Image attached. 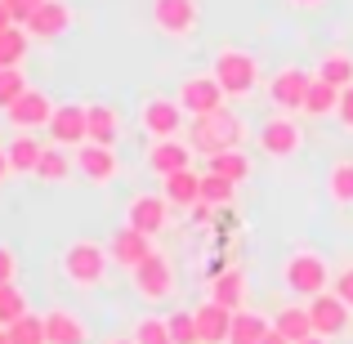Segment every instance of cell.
<instances>
[{"instance_id": "cell-9", "label": "cell", "mask_w": 353, "mask_h": 344, "mask_svg": "<svg viewBox=\"0 0 353 344\" xmlns=\"http://www.w3.org/2000/svg\"><path fill=\"white\" fill-rule=\"evenodd\" d=\"M201 23L197 0H152V27L165 41H192Z\"/></svg>"}, {"instance_id": "cell-48", "label": "cell", "mask_w": 353, "mask_h": 344, "mask_svg": "<svg viewBox=\"0 0 353 344\" xmlns=\"http://www.w3.org/2000/svg\"><path fill=\"white\" fill-rule=\"evenodd\" d=\"M99 344H134L130 336H108V340H99Z\"/></svg>"}, {"instance_id": "cell-12", "label": "cell", "mask_w": 353, "mask_h": 344, "mask_svg": "<svg viewBox=\"0 0 353 344\" xmlns=\"http://www.w3.org/2000/svg\"><path fill=\"white\" fill-rule=\"evenodd\" d=\"M77 170H81V179L108 188V183L121 179V156H117V148H108V143H81L77 148Z\"/></svg>"}, {"instance_id": "cell-41", "label": "cell", "mask_w": 353, "mask_h": 344, "mask_svg": "<svg viewBox=\"0 0 353 344\" xmlns=\"http://www.w3.org/2000/svg\"><path fill=\"white\" fill-rule=\"evenodd\" d=\"M9 282H18V255H14V246H0V286H9Z\"/></svg>"}, {"instance_id": "cell-25", "label": "cell", "mask_w": 353, "mask_h": 344, "mask_svg": "<svg viewBox=\"0 0 353 344\" xmlns=\"http://www.w3.org/2000/svg\"><path fill=\"white\" fill-rule=\"evenodd\" d=\"M5 152H9V165H14V174H36V165H41L45 148H41V139H36V134L18 130V134L5 143Z\"/></svg>"}, {"instance_id": "cell-46", "label": "cell", "mask_w": 353, "mask_h": 344, "mask_svg": "<svg viewBox=\"0 0 353 344\" xmlns=\"http://www.w3.org/2000/svg\"><path fill=\"white\" fill-rule=\"evenodd\" d=\"M264 344H291V340H286L282 331H268V336H264Z\"/></svg>"}, {"instance_id": "cell-19", "label": "cell", "mask_w": 353, "mask_h": 344, "mask_svg": "<svg viewBox=\"0 0 353 344\" xmlns=\"http://www.w3.org/2000/svg\"><path fill=\"white\" fill-rule=\"evenodd\" d=\"M68 27H72V5L68 0H45V5L32 14L27 32H32V41H59Z\"/></svg>"}, {"instance_id": "cell-45", "label": "cell", "mask_w": 353, "mask_h": 344, "mask_svg": "<svg viewBox=\"0 0 353 344\" xmlns=\"http://www.w3.org/2000/svg\"><path fill=\"white\" fill-rule=\"evenodd\" d=\"M291 5H295V9H322L327 0H291Z\"/></svg>"}, {"instance_id": "cell-34", "label": "cell", "mask_w": 353, "mask_h": 344, "mask_svg": "<svg viewBox=\"0 0 353 344\" xmlns=\"http://www.w3.org/2000/svg\"><path fill=\"white\" fill-rule=\"evenodd\" d=\"M233 197H237V183L233 179H224V174H201V201H206V206H233Z\"/></svg>"}, {"instance_id": "cell-27", "label": "cell", "mask_w": 353, "mask_h": 344, "mask_svg": "<svg viewBox=\"0 0 353 344\" xmlns=\"http://www.w3.org/2000/svg\"><path fill=\"white\" fill-rule=\"evenodd\" d=\"M273 331H282L291 344L318 336V331H313V318H309V304H286V309H277L273 313Z\"/></svg>"}, {"instance_id": "cell-37", "label": "cell", "mask_w": 353, "mask_h": 344, "mask_svg": "<svg viewBox=\"0 0 353 344\" xmlns=\"http://www.w3.org/2000/svg\"><path fill=\"white\" fill-rule=\"evenodd\" d=\"M23 313H27V300H23V291H18V282L0 286V327H9V322H18Z\"/></svg>"}, {"instance_id": "cell-14", "label": "cell", "mask_w": 353, "mask_h": 344, "mask_svg": "<svg viewBox=\"0 0 353 344\" xmlns=\"http://www.w3.org/2000/svg\"><path fill=\"white\" fill-rule=\"evenodd\" d=\"M50 139L59 148H81L90 143V103H59L50 121Z\"/></svg>"}, {"instance_id": "cell-24", "label": "cell", "mask_w": 353, "mask_h": 344, "mask_svg": "<svg viewBox=\"0 0 353 344\" xmlns=\"http://www.w3.org/2000/svg\"><path fill=\"white\" fill-rule=\"evenodd\" d=\"M340 94H345V90H336L331 81L313 77V85H309V99H304L300 117H309V121H327V117H336V112H340Z\"/></svg>"}, {"instance_id": "cell-13", "label": "cell", "mask_w": 353, "mask_h": 344, "mask_svg": "<svg viewBox=\"0 0 353 344\" xmlns=\"http://www.w3.org/2000/svg\"><path fill=\"white\" fill-rule=\"evenodd\" d=\"M54 108H59V103H54L45 90H36V85H32V90H27V94L5 112V121H9L14 130H27V134H36V130H50Z\"/></svg>"}, {"instance_id": "cell-15", "label": "cell", "mask_w": 353, "mask_h": 344, "mask_svg": "<svg viewBox=\"0 0 353 344\" xmlns=\"http://www.w3.org/2000/svg\"><path fill=\"white\" fill-rule=\"evenodd\" d=\"M349 304L340 300L336 291H322V295H313L309 300V318H313V331H318V336H327V340H340L345 336V331L353 327L349 322Z\"/></svg>"}, {"instance_id": "cell-30", "label": "cell", "mask_w": 353, "mask_h": 344, "mask_svg": "<svg viewBox=\"0 0 353 344\" xmlns=\"http://www.w3.org/2000/svg\"><path fill=\"white\" fill-rule=\"evenodd\" d=\"M27 50H32V32L23 23H9L0 32V68H23Z\"/></svg>"}, {"instance_id": "cell-4", "label": "cell", "mask_w": 353, "mask_h": 344, "mask_svg": "<svg viewBox=\"0 0 353 344\" xmlns=\"http://www.w3.org/2000/svg\"><path fill=\"white\" fill-rule=\"evenodd\" d=\"M282 282L291 286L295 295L313 300V295L331 291V282H336V268H331L327 259L318 255V250H295V255L282 259Z\"/></svg>"}, {"instance_id": "cell-47", "label": "cell", "mask_w": 353, "mask_h": 344, "mask_svg": "<svg viewBox=\"0 0 353 344\" xmlns=\"http://www.w3.org/2000/svg\"><path fill=\"white\" fill-rule=\"evenodd\" d=\"M9 23H14V18H9V5H5V0H0V32H5Z\"/></svg>"}, {"instance_id": "cell-10", "label": "cell", "mask_w": 353, "mask_h": 344, "mask_svg": "<svg viewBox=\"0 0 353 344\" xmlns=\"http://www.w3.org/2000/svg\"><path fill=\"white\" fill-rule=\"evenodd\" d=\"M318 72L309 68H295V63H286V68L273 72V81H268V103L277 108V112H300L304 99H309V85Z\"/></svg>"}, {"instance_id": "cell-2", "label": "cell", "mask_w": 353, "mask_h": 344, "mask_svg": "<svg viewBox=\"0 0 353 344\" xmlns=\"http://www.w3.org/2000/svg\"><path fill=\"white\" fill-rule=\"evenodd\" d=\"M108 264H112V255H108V241H90V237H77L63 246L59 255V273L68 286H77V291H99L108 277Z\"/></svg>"}, {"instance_id": "cell-3", "label": "cell", "mask_w": 353, "mask_h": 344, "mask_svg": "<svg viewBox=\"0 0 353 344\" xmlns=\"http://www.w3.org/2000/svg\"><path fill=\"white\" fill-rule=\"evenodd\" d=\"M210 72H215L228 99H250L259 90V59L241 45H219L215 59H210Z\"/></svg>"}, {"instance_id": "cell-33", "label": "cell", "mask_w": 353, "mask_h": 344, "mask_svg": "<svg viewBox=\"0 0 353 344\" xmlns=\"http://www.w3.org/2000/svg\"><path fill=\"white\" fill-rule=\"evenodd\" d=\"M206 170L210 174H224V179H250V156L241 152V148H228V152H215V156H206Z\"/></svg>"}, {"instance_id": "cell-17", "label": "cell", "mask_w": 353, "mask_h": 344, "mask_svg": "<svg viewBox=\"0 0 353 344\" xmlns=\"http://www.w3.org/2000/svg\"><path fill=\"white\" fill-rule=\"evenodd\" d=\"M45 344H94L90 340V322L81 313L54 304V309H45Z\"/></svg>"}, {"instance_id": "cell-38", "label": "cell", "mask_w": 353, "mask_h": 344, "mask_svg": "<svg viewBox=\"0 0 353 344\" xmlns=\"http://www.w3.org/2000/svg\"><path fill=\"white\" fill-rule=\"evenodd\" d=\"M170 336L174 344H201V331H197V318H192V309L188 313H170Z\"/></svg>"}, {"instance_id": "cell-36", "label": "cell", "mask_w": 353, "mask_h": 344, "mask_svg": "<svg viewBox=\"0 0 353 344\" xmlns=\"http://www.w3.org/2000/svg\"><path fill=\"white\" fill-rule=\"evenodd\" d=\"M27 90H32V85H27L23 68H0V112H9Z\"/></svg>"}, {"instance_id": "cell-21", "label": "cell", "mask_w": 353, "mask_h": 344, "mask_svg": "<svg viewBox=\"0 0 353 344\" xmlns=\"http://www.w3.org/2000/svg\"><path fill=\"white\" fill-rule=\"evenodd\" d=\"M246 291H250V286H246V268H219V273L215 277H210V295H206V300H215V304H224V309H246Z\"/></svg>"}, {"instance_id": "cell-7", "label": "cell", "mask_w": 353, "mask_h": 344, "mask_svg": "<svg viewBox=\"0 0 353 344\" xmlns=\"http://www.w3.org/2000/svg\"><path fill=\"white\" fill-rule=\"evenodd\" d=\"M183 108L179 99L170 94H148L143 103H139V130H143L148 139H183L188 130H183Z\"/></svg>"}, {"instance_id": "cell-16", "label": "cell", "mask_w": 353, "mask_h": 344, "mask_svg": "<svg viewBox=\"0 0 353 344\" xmlns=\"http://www.w3.org/2000/svg\"><path fill=\"white\" fill-rule=\"evenodd\" d=\"M108 255H112V264H121V268H139L143 259L157 255V237H148V232L125 224V228H117L112 237H108Z\"/></svg>"}, {"instance_id": "cell-6", "label": "cell", "mask_w": 353, "mask_h": 344, "mask_svg": "<svg viewBox=\"0 0 353 344\" xmlns=\"http://www.w3.org/2000/svg\"><path fill=\"white\" fill-rule=\"evenodd\" d=\"M130 291L152 309V304H165L174 291H179V277H174V264L157 250L152 259H143L139 268H130Z\"/></svg>"}, {"instance_id": "cell-44", "label": "cell", "mask_w": 353, "mask_h": 344, "mask_svg": "<svg viewBox=\"0 0 353 344\" xmlns=\"http://www.w3.org/2000/svg\"><path fill=\"white\" fill-rule=\"evenodd\" d=\"M9 174H14V165H9V152H5V148H0V183H5Z\"/></svg>"}, {"instance_id": "cell-23", "label": "cell", "mask_w": 353, "mask_h": 344, "mask_svg": "<svg viewBox=\"0 0 353 344\" xmlns=\"http://www.w3.org/2000/svg\"><path fill=\"white\" fill-rule=\"evenodd\" d=\"M77 174V152L72 148H59V143H45V156L36 165V179L41 183H68Z\"/></svg>"}, {"instance_id": "cell-28", "label": "cell", "mask_w": 353, "mask_h": 344, "mask_svg": "<svg viewBox=\"0 0 353 344\" xmlns=\"http://www.w3.org/2000/svg\"><path fill=\"white\" fill-rule=\"evenodd\" d=\"M90 143H121V112L108 103H90Z\"/></svg>"}, {"instance_id": "cell-18", "label": "cell", "mask_w": 353, "mask_h": 344, "mask_svg": "<svg viewBox=\"0 0 353 344\" xmlns=\"http://www.w3.org/2000/svg\"><path fill=\"white\" fill-rule=\"evenodd\" d=\"M143 161H148V170H152L157 179H165V174L192 165V148H188V139H152Z\"/></svg>"}, {"instance_id": "cell-31", "label": "cell", "mask_w": 353, "mask_h": 344, "mask_svg": "<svg viewBox=\"0 0 353 344\" xmlns=\"http://www.w3.org/2000/svg\"><path fill=\"white\" fill-rule=\"evenodd\" d=\"M327 197L336 201L340 210L353 206V156H340V161H331V170H327Z\"/></svg>"}, {"instance_id": "cell-49", "label": "cell", "mask_w": 353, "mask_h": 344, "mask_svg": "<svg viewBox=\"0 0 353 344\" xmlns=\"http://www.w3.org/2000/svg\"><path fill=\"white\" fill-rule=\"evenodd\" d=\"M300 344H331L327 336H309V340H300Z\"/></svg>"}, {"instance_id": "cell-50", "label": "cell", "mask_w": 353, "mask_h": 344, "mask_svg": "<svg viewBox=\"0 0 353 344\" xmlns=\"http://www.w3.org/2000/svg\"><path fill=\"white\" fill-rule=\"evenodd\" d=\"M0 344H14V340H9V331H5V327H0Z\"/></svg>"}, {"instance_id": "cell-35", "label": "cell", "mask_w": 353, "mask_h": 344, "mask_svg": "<svg viewBox=\"0 0 353 344\" xmlns=\"http://www.w3.org/2000/svg\"><path fill=\"white\" fill-rule=\"evenodd\" d=\"M5 331H9V340H14V344H45V313H32V309H27L23 318L9 322Z\"/></svg>"}, {"instance_id": "cell-22", "label": "cell", "mask_w": 353, "mask_h": 344, "mask_svg": "<svg viewBox=\"0 0 353 344\" xmlns=\"http://www.w3.org/2000/svg\"><path fill=\"white\" fill-rule=\"evenodd\" d=\"M201 174L206 170H174V174H165L161 179V192H165V201H170L174 210H192L201 201Z\"/></svg>"}, {"instance_id": "cell-29", "label": "cell", "mask_w": 353, "mask_h": 344, "mask_svg": "<svg viewBox=\"0 0 353 344\" xmlns=\"http://www.w3.org/2000/svg\"><path fill=\"white\" fill-rule=\"evenodd\" d=\"M313 72H318L322 81H331L336 90H349V85H353V54H349V50H327V54L318 59V68H313Z\"/></svg>"}, {"instance_id": "cell-32", "label": "cell", "mask_w": 353, "mask_h": 344, "mask_svg": "<svg viewBox=\"0 0 353 344\" xmlns=\"http://www.w3.org/2000/svg\"><path fill=\"white\" fill-rule=\"evenodd\" d=\"M130 340L134 344H174L170 336V318H161V313H139L134 318V327H130Z\"/></svg>"}, {"instance_id": "cell-5", "label": "cell", "mask_w": 353, "mask_h": 344, "mask_svg": "<svg viewBox=\"0 0 353 344\" xmlns=\"http://www.w3.org/2000/svg\"><path fill=\"white\" fill-rule=\"evenodd\" d=\"M255 143L268 161H291L304 148V125L295 121V112H273L255 125Z\"/></svg>"}, {"instance_id": "cell-1", "label": "cell", "mask_w": 353, "mask_h": 344, "mask_svg": "<svg viewBox=\"0 0 353 344\" xmlns=\"http://www.w3.org/2000/svg\"><path fill=\"white\" fill-rule=\"evenodd\" d=\"M246 121H241L237 108H224V112H210V117H192L188 121V148L197 156H215V152H228V148H241L246 143Z\"/></svg>"}, {"instance_id": "cell-43", "label": "cell", "mask_w": 353, "mask_h": 344, "mask_svg": "<svg viewBox=\"0 0 353 344\" xmlns=\"http://www.w3.org/2000/svg\"><path fill=\"white\" fill-rule=\"evenodd\" d=\"M188 215H192V224H201V228H206L210 219H215V206H206V201H197V206H192Z\"/></svg>"}, {"instance_id": "cell-40", "label": "cell", "mask_w": 353, "mask_h": 344, "mask_svg": "<svg viewBox=\"0 0 353 344\" xmlns=\"http://www.w3.org/2000/svg\"><path fill=\"white\" fill-rule=\"evenodd\" d=\"M5 5H9V18L27 27V23H32V14H36V9L45 5V0H5Z\"/></svg>"}, {"instance_id": "cell-39", "label": "cell", "mask_w": 353, "mask_h": 344, "mask_svg": "<svg viewBox=\"0 0 353 344\" xmlns=\"http://www.w3.org/2000/svg\"><path fill=\"white\" fill-rule=\"evenodd\" d=\"M331 291H336L340 300L353 309V264H340V268H336V282H331Z\"/></svg>"}, {"instance_id": "cell-42", "label": "cell", "mask_w": 353, "mask_h": 344, "mask_svg": "<svg viewBox=\"0 0 353 344\" xmlns=\"http://www.w3.org/2000/svg\"><path fill=\"white\" fill-rule=\"evenodd\" d=\"M336 121H340V125H345L349 134H353V85L345 90V94H340V112H336Z\"/></svg>"}, {"instance_id": "cell-26", "label": "cell", "mask_w": 353, "mask_h": 344, "mask_svg": "<svg viewBox=\"0 0 353 344\" xmlns=\"http://www.w3.org/2000/svg\"><path fill=\"white\" fill-rule=\"evenodd\" d=\"M273 331V318L259 309H237L233 313V336L228 344H264V336Z\"/></svg>"}, {"instance_id": "cell-8", "label": "cell", "mask_w": 353, "mask_h": 344, "mask_svg": "<svg viewBox=\"0 0 353 344\" xmlns=\"http://www.w3.org/2000/svg\"><path fill=\"white\" fill-rule=\"evenodd\" d=\"M174 99H179V108L192 117H210V112H224L228 108V94L224 85L215 81V72H197V77H183L179 90H174Z\"/></svg>"}, {"instance_id": "cell-11", "label": "cell", "mask_w": 353, "mask_h": 344, "mask_svg": "<svg viewBox=\"0 0 353 344\" xmlns=\"http://www.w3.org/2000/svg\"><path fill=\"white\" fill-rule=\"evenodd\" d=\"M170 201H165V192H134V197L125 201V224L148 232V237H161L165 228H170Z\"/></svg>"}, {"instance_id": "cell-20", "label": "cell", "mask_w": 353, "mask_h": 344, "mask_svg": "<svg viewBox=\"0 0 353 344\" xmlns=\"http://www.w3.org/2000/svg\"><path fill=\"white\" fill-rule=\"evenodd\" d=\"M192 318H197L201 344H228V336H233V309H224L215 300H201L192 309Z\"/></svg>"}]
</instances>
